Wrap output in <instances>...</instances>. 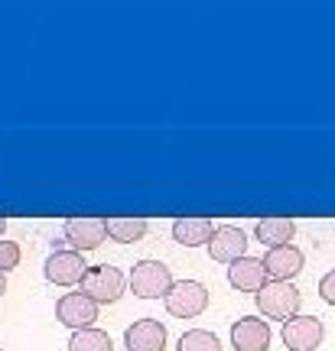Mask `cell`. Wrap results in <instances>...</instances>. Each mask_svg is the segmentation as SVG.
<instances>
[{
    "label": "cell",
    "instance_id": "17",
    "mask_svg": "<svg viewBox=\"0 0 335 351\" xmlns=\"http://www.w3.org/2000/svg\"><path fill=\"white\" fill-rule=\"evenodd\" d=\"M69 351H114V341L104 328H75L69 339Z\"/></svg>",
    "mask_w": 335,
    "mask_h": 351
},
{
    "label": "cell",
    "instance_id": "13",
    "mask_svg": "<svg viewBox=\"0 0 335 351\" xmlns=\"http://www.w3.org/2000/svg\"><path fill=\"white\" fill-rule=\"evenodd\" d=\"M303 251L293 247V244H284V247H270L264 254V267H267V276L270 280H293V276L303 270Z\"/></svg>",
    "mask_w": 335,
    "mask_h": 351
},
{
    "label": "cell",
    "instance_id": "14",
    "mask_svg": "<svg viewBox=\"0 0 335 351\" xmlns=\"http://www.w3.org/2000/svg\"><path fill=\"white\" fill-rule=\"evenodd\" d=\"M215 228H211V218H199V215H186V218H176L173 221V241L183 244V247H199V244H209Z\"/></svg>",
    "mask_w": 335,
    "mask_h": 351
},
{
    "label": "cell",
    "instance_id": "2",
    "mask_svg": "<svg viewBox=\"0 0 335 351\" xmlns=\"http://www.w3.org/2000/svg\"><path fill=\"white\" fill-rule=\"evenodd\" d=\"M163 306L176 319H196L209 309V287L199 280H176L170 293L163 296Z\"/></svg>",
    "mask_w": 335,
    "mask_h": 351
},
{
    "label": "cell",
    "instance_id": "20",
    "mask_svg": "<svg viewBox=\"0 0 335 351\" xmlns=\"http://www.w3.org/2000/svg\"><path fill=\"white\" fill-rule=\"evenodd\" d=\"M319 296H323L329 306H335V270H329V274L319 280Z\"/></svg>",
    "mask_w": 335,
    "mask_h": 351
},
{
    "label": "cell",
    "instance_id": "3",
    "mask_svg": "<svg viewBox=\"0 0 335 351\" xmlns=\"http://www.w3.org/2000/svg\"><path fill=\"white\" fill-rule=\"evenodd\" d=\"M127 280H130L134 296H140V300H160L176 283L173 274H170V267L163 261H137L134 267H130V276H127Z\"/></svg>",
    "mask_w": 335,
    "mask_h": 351
},
{
    "label": "cell",
    "instance_id": "10",
    "mask_svg": "<svg viewBox=\"0 0 335 351\" xmlns=\"http://www.w3.org/2000/svg\"><path fill=\"white\" fill-rule=\"evenodd\" d=\"M270 326L267 319L257 315H241L235 326H231V345L235 351H267L270 348Z\"/></svg>",
    "mask_w": 335,
    "mask_h": 351
},
{
    "label": "cell",
    "instance_id": "11",
    "mask_svg": "<svg viewBox=\"0 0 335 351\" xmlns=\"http://www.w3.org/2000/svg\"><path fill=\"white\" fill-rule=\"evenodd\" d=\"M127 351H163L166 348V326L157 319H137L124 332Z\"/></svg>",
    "mask_w": 335,
    "mask_h": 351
},
{
    "label": "cell",
    "instance_id": "18",
    "mask_svg": "<svg viewBox=\"0 0 335 351\" xmlns=\"http://www.w3.org/2000/svg\"><path fill=\"white\" fill-rule=\"evenodd\" d=\"M179 351H222V341L209 328H189L179 335Z\"/></svg>",
    "mask_w": 335,
    "mask_h": 351
},
{
    "label": "cell",
    "instance_id": "6",
    "mask_svg": "<svg viewBox=\"0 0 335 351\" xmlns=\"http://www.w3.org/2000/svg\"><path fill=\"white\" fill-rule=\"evenodd\" d=\"M43 274H46V280L49 283H56V287H75V283H82L88 274V263L85 257H82V251H56L46 257V263H43Z\"/></svg>",
    "mask_w": 335,
    "mask_h": 351
},
{
    "label": "cell",
    "instance_id": "23",
    "mask_svg": "<svg viewBox=\"0 0 335 351\" xmlns=\"http://www.w3.org/2000/svg\"><path fill=\"white\" fill-rule=\"evenodd\" d=\"M0 351H3V348H0Z\"/></svg>",
    "mask_w": 335,
    "mask_h": 351
},
{
    "label": "cell",
    "instance_id": "16",
    "mask_svg": "<svg viewBox=\"0 0 335 351\" xmlns=\"http://www.w3.org/2000/svg\"><path fill=\"white\" fill-rule=\"evenodd\" d=\"M108 221V234H111L117 244H134V241H140L143 234H147L150 221L147 218H134V215H111V218H104Z\"/></svg>",
    "mask_w": 335,
    "mask_h": 351
},
{
    "label": "cell",
    "instance_id": "21",
    "mask_svg": "<svg viewBox=\"0 0 335 351\" xmlns=\"http://www.w3.org/2000/svg\"><path fill=\"white\" fill-rule=\"evenodd\" d=\"M3 276H7V274H0V296L7 293V280H3Z\"/></svg>",
    "mask_w": 335,
    "mask_h": 351
},
{
    "label": "cell",
    "instance_id": "12",
    "mask_svg": "<svg viewBox=\"0 0 335 351\" xmlns=\"http://www.w3.org/2000/svg\"><path fill=\"white\" fill-rule=\"evenodd\" d=\"M228 283L238 293H261L264 283H267V267L257 257H241L228 267Z\"/></svg>",
    "mask_w": 335,
    "mask_h": 351
},
{
    "label": "cell",
    "instance_id": "1",
    "mask_svg": "<svg viewBox=\"0 0 335 351\" xmlns=\"http://www.w3.org/2000/svg\"><path fill=\"white\" fill-rule=\"evenodd\" d=\"M254 302L261 309L264 319H293L299 315V306H303V293L293 287V280H267L261 293H254Z\"/></svg>",
    "mask_w": 335,
    "mask_h": 351
},
{
    "label": "cell",
    "instance_id": "4",
    "mask_svg": "<svg viewBox=\"0 0 335 351\" xmlns=\"http://www.w3.org/2000/svg\"><path fill=\"white\" fill-rule=\"evenodd\" d=\"M82 293H88L98 306L117 302L124 296V274L111 263H95V267H88L85 280H82Z\"/></svg>",
    "mask_w": 335,
    "mask_h": 351
},
{
    "label": "cell",
    "instance_id": "9",
    "mask_svg": "<svg viewBox=\"0 0 335 351\" xmlns=\"http://www.w3.org/2000/svg\"><path fill=\"white\" fill-rule=\"evenodd\" d=\"M209 257L218 263H231L241 261V257H248V238H244V231L235 225H222L215 228V234L209 241Z\"/></svg>",
    "mask_w": 335,
    "mask_h": 351
},
{
    "label": "cell",
    "instance_id": "5",
    "mask_svg": "<svg viewBox=\"0 0 335 351\" xmlns=\"http://www.w3.org/2000/svg\"><path fill=\"white\" fill-rule=\"evenodd\" d=\"M284 345L290 351H316L325 339V326L319 315H293L284 322Z\"/></svg>",
    "mask_w": 335,
    "mask_h": 351
},
{
    "label": "cell",
    "instance_id": "7",
    "mask_svg": "<svg viewBox=\"0 0 335 351\" xmlns=\"http://www.w3.org/2000/svg\"><path fill=\"white\" fill-rule=\"evenodd\" d=\"M108 238V221L98 215H75L65 221V241L72 244V251H95Z\"/></svg>",
    "mask_w": 335,
    "mask_h": 351
},
{
    "label": "cell",
    "instance_id": "19",
    "mask_svg": "<svg viewBox=\"0 0 335 351\" xmlns=\"http://www.w3.org/2000/svg\"><path fill=\"white\" fill-rule=\"evenodd\" d=\"M13 267H20V244L0 238V274H10Z\"/></svg>",
    "mask_w": 335,
    "mask_h": 351
},
{
    "label": "cell",
    "instance_id": "8",
    "mask_svg": "<svg viewBox=\"0 0 335 351\" xmlns=\"http://www.w3.org/2000/svg\"><path fill=\"white\" fill-rule=\"evenodd\" d=\"M56 315H59V322L62 326H69L75 332V328H88L95 319H98V302L91 300L88 293H65L62 300L56 302Z\"/></svg>",
    "mask_w": 335,
    "mask_h": 351
},
{
    "label": "cell",
    "instance_id": "22",
    "mask_svg": "<svg viewBox=\"0 0 335 351\" xmlns=\"http://www.w3.org/2000/svg\"><path fill=\"white\" fill-rule=\"evenodd\" d=\"M3 228H7V218H3V215H0V231H3Z\"/></svg>",
    "mask_w": 335,
    "mask_h": 351
},
{
    "label": "cell",
    "instance_id": "15",
    "mask_svg": "<svg viewBox=\"0 0 335 351\" xmlns=\"http://www.w3.org/2000/svg\"><path fill=\"white\" fill-rule=\"evenodd\" d=\"M254 234L267 247H284V244H290V241L297 238V221L284 218V215H267V218H261L254 225Z\"/></svg>",
    "mask_w": 335,
    "mask_h": 351
}]
</instances>
